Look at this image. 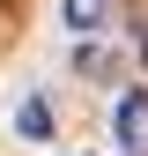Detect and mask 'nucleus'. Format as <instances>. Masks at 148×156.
Segmentation results:
<instances>
[{"label": "nucleus", "mask_w": 148, "mask_h": 156, "mask_svg": "<svg viewBox=\"0 0 148 156\" xmlns=\"http://www.w3.org/2000/svg\"><path fill=\"white\" fill-rule=\"evenodd\" d=\"M111 134H119V149H126V156H148V89H126V97H119Z\"/></svg>", "instance_id": "obj_1"}, {"label": "nucleus", "mask_w": 148, "mask_h": 156, "mask_svg": "<svg viewBox=\"0 0 148 156\" xmlns=\"http://www.w3.org/2000/svg\"><path fill=\"white\" fill-rule=\"evenodd\" d=\"M111 0H67V30H82V37H96V30H111Z\"/></svg>", "instance_id": "obj_2"}, {"label": "nucleus", "mask_w": 148, "mask_h": 156, "mask_svg": "<svg viewBox=\"0 0 148 156\" xmlns=\"http://www.w3.org/2000/svg\"><path fill=\"white\" fill-rule=\"evenodd\" d=\"M22 134H37V141H45V134H52V112H45V104H22Z\"/></svg>", "instance_id": "obj_3"}, {"label": "nucleus", "mask_w": 148, "mask_h": 156, "mask_svg": "<svg viewBox=\"0 0 148 156\" xmlns=\"http://www.w3.org/2000/svg\"><path fill=\"white\" fill-rule=\"evenodd\" d=\"M141 60H148V37H141Z\"/></svg>", "instance_id": "obj_4"}]
</instances>
